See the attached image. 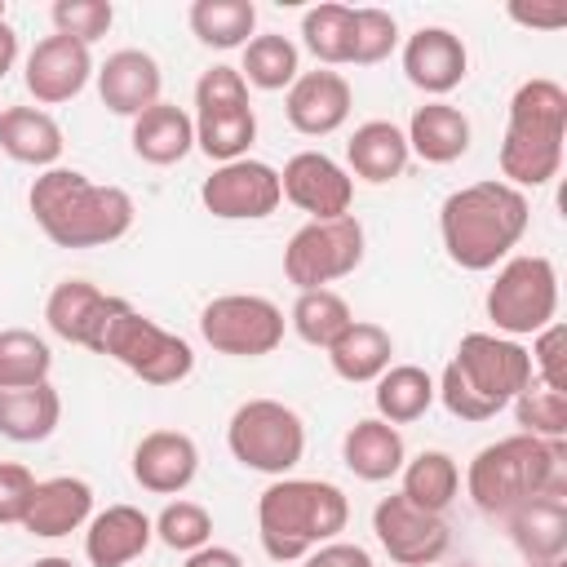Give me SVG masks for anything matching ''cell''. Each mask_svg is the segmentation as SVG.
<instances>
[{
    "mask_svg": "<svg viewBox=\"0 0 567 567\" xmlns=\"http://www.w3.org/2000/svg\"><path fill=\"white\" fill-rule=\"evenodd\" d=\"M35 226L58 248H102L128 235L133 195L120 186L89 182L80 168H44L27 190Z\"/></svg>",
    "mask_w": 567,
    "mask_h": 567,
    "instance_id": "cell-1",
    "label": "cell"
},
{
    "mask_svg": "<svg viewBox=\"0 0 567 567\" xmlns=\"http://www.w3.org/2000/svg\"><path fill=\"white\" fill-rule=\"evenodd\" d=\"M527 221H532L527 195L496 177L452 190L439 208L443 248L461 270H492L496 261H505L509 248L527 235Z\"/></svg>",
    "mask_w": 567,
    "mask_h": 567,
    "instance_id": "cell-2",
    "label": "cell"
},
{
    "mask_svg": "<svg viewBox=\"0 0 567 567\" xmlns=\"http://www.w3.org/2000/svg\"><path fill=\"white\" fill-rule=\"evenodd\" d=\"M346 523L350 501L323 478H275L257 501V536L275 563H301L310 549L337 540Z\"/></svg>",
    "mask_w": 567,
    "mask_h": 567,
    "instance_id": "cell-3",
    "label": "cell"
},
{
    "mask_svg": "<svg viewBox=\"0 0 567 567\" xmlns=\"http://www.w3.org/2000/svg\"><path fill=\"white\" fill-rule=\"evenodd\" d=\"M532 381V359L518 341L496 332H465L447 359L434 394L461 421H492Z\"/></svg>",
    "mask_w": 567,
    "mask_h": 567,
    "instance_id": "cell-4",
    "label": "cell"
},
{
    "mask_svg": "<svg viewBox=\"0 0 567 567\" xmlns=\"http://www.w3.org/2000/svg\"><path fill=\"white\" fill-rule=\"evenodd\" d=\"M563 142H567V89L558 80H523L509 97L505 137L496 151L501 177L509 186H545L563 168Z\"/></svg>",
    "mask_w": 567,
    "mask_h": 567,
    "instance_id": "cell-5",
    "label": "cell"
},
{
    "mask_svg": "<svg viewBox=\"0 0 567 567\" xmlns=\"http://www.w3.org/2000/svg\"><path fill=\"white\" fill-rule=\"evenodd\" d=\"M567 447L563 439H532V434H509L487 443L470 470H465V492L483 514L505 518L514 505L540 496V492H567L563 474Z\"/></svg>",
    "mask_w": 567,
    "mask_h": 567,
    "instance_id": "cell-6",
    "label": "cell"
},
{
    "mask_svg": "<svg viewBox=\"0 0 567 567\" xmlns=\"http://www.w3.org/2000/svg\"><path fill=\"white\" fill-rule=\"evenodd\" d=\"M195 146L217 159H244L257 142V111L248 102V84L239 66H208L195 84Z\"/></svg>",
    "mask_w": 567,
    "mask_h": 567,
    "instance_id": "cell-7",
    "label": "cell"
},
{
    "mask_svg": "<svg viewBox=\"0 0 567 567\" xmlns=\"http://www.w3.org/2000/svg\"><path fill=\"white\" fill-rule=\"evenodd\" d=\"M483 306H487V319L496 323V337H509V341L514 337H536L558 315V270H554V261L540 257V252L509 257L496 270Z\"/></svg>",
    "mask_w": 567,
    "mask_h": 567,
    "instance_id": "cell-8",
    "label": "cell"
},
{
    "mask_svg": "<svg viewBox=\"0 0 567 567\" xmlns=\"http://www.w3.org/2000/svg\"><path fill=\"white\" fill-rule=\"evenodd\" d=\"M226 447L244 470L284 478L306 452V425L279 399H248L230 412Z\"/></svg>",
    "mask_w": 567,
    "mask_h": 567,
    "instance_id": "cell-9",
    "label": "cell"
},
{
    "mask_svg": "<svg viewBox=\"0 0 567 567\" xmlns=\"http://www.w3.org/2000/svg\"><path fill=\"white\" fill-rule=\"evenodd\" d=\"M102 354L115 359L120 368H128L133 377H142L146 385H177L190 377L195 368V350L190 341H182L177 332L159 328L155 319H146L142 310L124 306L115 315V323L102 337Z\"/></svg>",
    "mask_w": 567,
    "mask_h": 567,
    "instance_id": "cell-10",
    "label": "cell"
},
{
    "mask_svg": "<svg viewBox=\"0 0 567 567\" xmlns=\"http://www.w3.org/2000/svg\"><path fill=\"white\" fill-rule=\"evenodd\" d=\"M284 328H288L284 310L257 292H226L199 310V337L217 354H230V359L275 354L284 341Z\"/></svg>",
    "mask_w": 567,
    "mask_h": 567,
    "instance_id": "cell-11",
    "label": "cell"
},
{
    "mask_svg": "<svg viewBox=\"0 0 567 567\" xmlns=\"http://www.w3.org/2000/svg\"><path fill=\"white\" fill-rule=\"evenodd\" d=\"M359 261H363V226L350 213L328 221H306L284 248V275L297 292L328 288L332 279L354 275Z\"/></svg>",
    "mask_w": 567,
    "mask_h": 567,
    "instance_id": "cell-12",
    "label": "cell"
},
{
    "mask_svg": "<svg viewBox=\"0 0 567 567\" xmlns=\"http://www.w3.org/2000/svg\"><path fill=\"white\" fill-rule=\"evenodd\" d=\"M372 532L381 540V549L390 554V563L399 567H430L447 554L452 545V527L443 514H425L416 509L403 492H390L377 501L372 509Z\"/></svg>",
    "mask_w": 567,
    "mask_h": 567,
    "instance_id": "cell-13",
    "label": "cell"
},
{
    "mask_svg": "<svg viewBox=\"0 0 567 567\" xmlns=\"http://www.w3.org/2000/svg\"><path fill=\"white\" fill-rule=\"evenodd\" d=\"M199 199L213 217L221 221H257V217H270L284 199L279 190V168H270L266 159H230V164H217L213 177H204L199 186Z\"/></svg>",
    "mask_w": 567,
    "mask_h": 567,
    "instance_id": "cell-14",
    "label": "cell"
},
{
    "mask_svg": "<svg viewBox=\"0 0 567 567\" xmlns=\"http://www.w3.org/2000/svg\"><path fill=\"white\" fill-rule=\"evenodd\" d=\"M124 306H128L124 297H111L89 279H62L44 301V319L62 341L102 354V337Z\"/></svg>",
    "mask_w": 567,
    "mask_h": 567,
    "instance_id": "cell-15",
    "label": "cell"
},
{
    "mask_svg": "<svg viewBox=\"0 0 567 567\" xmlns=\"http://www.w3.org/2000/svg\"><path fill=\"white\" fill-rule=\"evenodd\" d=\"M279 190L288 204H297L301 213H310V221H328V217H346L350 199H354V182L350 173L323 155V151H297L284 173H279Z\"/></svg>",
    "mask_w": 567,
    "mask_h": 567,
    "instance_id": "cell-16",
    "label": "cell"
},
{
    "mask_svg": "<svg viewBox=\"0 0 567 567\" xmlns=\"http://www.w3.org/2000/svg\"><path fill=\"white\" fill-rule=\"evenodd\" d=\"M93 75V53L89 44L71 40V35H44L35 40V49L27 53V66H22V80H27V93L40 102V106H58V102H71Z\"/></svg>",
    "mask_w": 567,
    "mask_h": 567,
    "instance_id": "cell-17",
    "label": "cell"
},
{
    "mask_svg": "<svg viewBox=\"0 0 567 567\" xmlns=\"http://www.w3.org/2000/svg\"><path fill=\"white\" fill-rule=\"evenodd\" d=\"M350 106H354V93H350V80L341 71H301L292 84H288V97H284V115L297 133L306 137H328L337 133L346 120H350Z\"/></svg>",
    "mask_w": 567,
    "mask_h": 567,
    "instance_id": "cell-18",
    "label": "cell"
},
{
    "mask_svg": "<svg viewBox=\"0 0 567 567\" xmlns=\"http://www.w3.org/2000/svg\"><path fill=\"white\" fill-rule=\"evenodd\" d=\"M465 71H470V53H465L456 31L421 27V31L408 35V44H403V75L421 93L443 97V93H452L465 80Z\"/></svg>",
    "mask_w": 567,
    "mask_h": 567,
    "instance_id": "cell-19",
    "label": "cell"
},
{
    "mask_svg": "<svg viewBox=\"0 0 567 567\" xmlns=\"http://www.w3.org/2000/svg\"><path fill=\"white\" fill-rule=\"evenodd\" d=\"M199 474V447L182 430H151L133 447V478L155 496H177Z\"/></svg>",
    "mask_w": 567,
    "mask_h": 567,
    "instance_id": "cell-20",
    "label": "cell"
},
{
    "mask_svg": "<svg viewBox=\"0 0 567 567\" xmlns=\"http://www.w3.org/2000/svg\"><path fill=\"white\" fill-rule=\"evenodd\" d=\"M93 75H97L102 106L115 111V115H128V120H137L146 106H155L159 89H164L159 62L146 49H115Z\"/></svg>",
    "mask_w": 567,
    "mask_h": 567,
    "instance_id": "cell-21",
    "label": "cell"
},
{
    "mask_svg": "<svg viewBox=\"0 0 567 567\" xmlns=\"http://www.w3.org/2000/svg\"><path fill=\"white\" fill-rule=\"evenodd\" d=\"M89 518H93V487H89L84 478L58 474V478H40V483H35L31 505H27V514H22V527H27L31 536L58 540V536L80 532Z\"/></svg>",
    "mask_w": 567,
    "mask_h": 567,
    "instance_id": "cell-22",
    "label": "cell"
},
{
    "mask_svg": "<svg viewBox=\"0 0 567 567\" xmlns=\"http://www.w3.org/2000/svg\"><path fill=\"white\" fill-rule=\"evenodd\" d=\"M151 536H155V523L137 505H106L102 514L89 518L84 558L93 567H124V563L146 554Z\"/></svg>",
    "mask_w": 567,
    "mask_h": 567,
    "instance_id": "cell-23",
    "label": "cell"
},
{
    "mask_svg": "<svg viewBox=\"0 0 567 567\" xmlns=\"http://www.w3.org/2000/svg\"><path fill=\"white\" fill-rule=\"evenodd\" d=\"M514 545L532 563H554L567 549V492H540L505 514Z\"/></svg>",
    "mask_w": 567,
    "mask_h": 567,
    "instance_id": "cell-24",
    "label": "cell"
},
{
    "mask_svg": "<svg viewBox=\"0 0 567 567\" xmlns=\"http://www.w3.org/2000/svg\"><path fill=\"white\" fill-rule=\"evenodd\" d=\"M341 461H346V470H350L354 478H363V483H385V478H394V474L403 470L408 447H403L399 425H390V421H381V416H363V421H354V425L346 430V439H341Z\"/></svg>",
    "mask_w": 567,
    "mask_h": 567,
    "instance_id": "cell-25",
    "label": "cell"
},
{
    "mask_svg": "<svg viewBox=\"0 0 567 567\" xmlns=\"http://www.w3.org/2000/svg\"><path fill=\"white\" fill-rule=\"evenodd\" d=\"M128 142H133V155L137 159H146L155 168H168V164H177V159L190 155V146H195V120L182 106H173V102L159 97L155 106H146L133 120Z\"/></svg>",
    "mask_w": 567,
    "mask_h": 567,
    "instance_id": "cell-26",
    "label": "cell"
},
{
    "mask_svg": "<svg viewBox=\"0 0 567 567\" xmlns=\"http://www.w3.org/2000/svg\"><path fill=\"white\" fill-rule=\"evenodd\" d=\"M62 128L49 111L40 106H4L0 111V151L18 164H31V168H58V155H62Z\"/></svg>",
    "mask_w": 567,
    "mask_h": 567,
    "instance_id": "cell-27",
    "label": "cell"
},
{
    "mask_svg": "<svg viewBox=\"0 0 567 567\" xmlns=\"http://www.w3.org/2000/svg\"><path fill=\"white\" fill-rule=\"evenodd\" d=\"M403 137H408V151L416 159H425V164H452V159H461L470 151V120L452 102L434 97V102H425V106L412 111Z\"/></svg>",
    "mask_w": 567,
    "mask_h": 567,
    "instance_id": "cell-28",
    "label": "cell"
},
{
    "mask_svg": "<svg viewBox=\"0 0 567 567\" xmlns=\"http://www.w3.org/2000/svg\"><path fill=\"white\" fill-rule=\"evenodd\" d=\"M346 159H350V173H354V177H363V182H372V186H385V182L403 177L412 151H408V137H403L399 124H390V120H368V124H359V128L350 133Z\"/></svg>",
    "mask_w": 567,
    "mask_h": 567,
    "instance_id": "cell-29",
    "label": "cell"
},
{
    "mask_svg": "<svg viewBox=\"0 0 567 567\" xmlns=\"http://www.w3.org/2000/svg\"><path fill=\"white\" fill-rule=\"evenodd\" d=\"M62 399L49 381L40 385H0V434L13 443H40L58 430Z\"/></svg>",
    "mask_w": 567,
    "mask_h": 567,
    "instance_id": "cell-30",
    "label": "cell"
},
{
    "mask_svg": "<svg viewBox=\"0 0 567 567\" xmlns=\"http://www.w3.org/2000/svg\"><path fill=\"white\" fill-rule=\"evenodd\" d=\"M390 354H394V337L372 323V319H354L332 346H328V363L341 381L359 385V381H377L385 368H390Z\"/></svg>",
    "mask_w": 567,
    "mask_h": 567,
    "instance_id": "cell-31",
    "label": "cell"
},
{
    "mask_svg": "<svg viewBox=\"0 0 567 567\" xmlns=\"http://www.w3.org/2000/svg\"><path fill=\"white\" fill-rule=\"evenodd\" d=\"M434 377L416 363H394L377 377V390H372V403H377V416L390 421V425H408V421H421L434 403Z\"/></svg>",
    "mask_w": 567,
    "mask_h": 567,
    "instance_id": "cell-32",
    "label": "cell"
},
{
    "mask_svg": "<svg viewBox=\"0 0 567 567\" xmlns=\"http://www.w3.org/2000/svg\"><path fill=\"white\" fill-rule=\"evenodd\" d=\"M403 496L416 505V509H425V514H443L452 501H456V492H461V470H456V461L447 456V452H439V447H430V452H416L412 461H403Z\"/></svg>",
    "mask_w": 567,
    "mask_h": 567,
    "instance_id": "cell-33",
    "label": "cell"
},
{
    "mask_svg": "<svg viewBox=\"0 0 567 567\" xmlns=\"http://www.w3.org/2000/svg\"><path fill=\"white\" fill-rule=\"evenodd\" d=\"M190 31L208 49H244L257 27L252 0H195L190 4Z\"/></svg>",
    "mask_w": 567,
    "mask_h": 567,
    "instance_id": "cell-34",
    "label": "cell"
},
{
    "mask_svg": "<svg viewBox=\"0 0 567 567\" xmlns=\"http://www.w3.org/2000/svg\"><path fill=\"white\" fill-rule=\"evenodd\" d=\"M288 323H292V332L306 346L328 350L354 323V315H350V306H346L341 292H332V288H306V292H297V301L288 310Z\"/></svg>",
    "mask_w": 567,
    "mask_h": 567,
    "instance_id": "cell-35",
    "label": "cell"
},
{
    "mask_svg": "<svg viewBox=\"0 0 567 567\" xmlns=\"http://www.w3.org/2000/svg\"><path fill=\"white\" fill-rule=\"evenodd\" d=\"M239 75H244V84L266 89V93L288 89V84L301 75V66H297V44H292L288 35H279V31L252 35V40L244 44V66H239Z\"/></svg>",
    "mask_w": 567,
    "mask_h": 567,
    "instance_id": "cell-36",
    "label": "cell"
},
{
    "mask_svg": "<svg viewBox=\"0 0 567 567\" xmlns=\"http://www.w3.org/2000/svg\"><path fill=\"white\" fill-rule=\"evenodd\" d=\"M53 350L31 328H0V385H40L49 381Z\"/></svg>",
    "mask_w": 567,
    "mask_h": 567,
    "instance_id": "cell-37",
    "label": "cell"
},
{
    "mask_svg": "<svg viewBox=\"0 0 567 567\" xmlns=\"http://www.w3.org/2000/svg\"><path fill=\"white\" fill-rule=\"evenodd\" d=\"M350 4H315L301 18V40L323 66H346L350 62Z\"/></svg>",
    "mask_w": 567,
    "mask_h": 567,
    "instance_id": "cell-38",
    "label": "cell"
},
{
    "mask_svg": "<svg viewBox=\"0 0 567 567\" xmlns=\"http://www.w3.org/2000/svg\"><path fill=\"white\" fill-rule=\"evenodd\" d=\"M514 416H518V434L532 439H563L567 434V390H549L536 377L514 394Z\"/></svg>",
    "mask_w": 567,
    "mask_h": 567,
    "instance_id": "cell-39",
    "label": "cell"
},
{
    "mask_svg": "<svg viewBox=\"0 0 567 567\" xmlns=\"http://www.w3.org/2000/svg\"><path fill=\"white\" fill-rule=\"evenodd\" d=\"M394 44H399V22H394V13H385V9H354V18H350V62L354 66H377V62H385L390 53H394Z\"/></svg>",
    "mask_w": 567,
    "mask_h": 567,
    "instance_id": "cell-40",
    "label": "cell"
},
{
    "mask_svg": "<svg viewBox=\"0 0 567 567\" xmlns=\"http://www.w3.org/2000/svg\"><path fill=\"white\" fill-rule=\"evenodd\" d=\"M155 536L177 554H195L213 540V514L195 501H168L155 518Z\"/></svg>",
    "mask_w": 567,
    "mask_h": 567,
    "instance_id": "cell-41",
    "label": "cell"
},
{
    "mask_svg": "<svg viewBox=\"0 0 567 567\" xmlns=\"http://www.w3.org/2000/svg\"><path fill=\"white\" fill-rule=\"evenodd\" d=\"M49 13H53V31L58 35H71L80 44L102 40L111 31V22H115L111 0H58Z\"/></svg>",
    "mask_w": 567,
    "mask_h": 567,
    "instance_id": "cell-42",
    "label": "cell"
},
{
    "mask_svg": "<svg viewBox=\"0 0 567 567\" xmlns=\"http://www.w3.org/2000/svg\"><path fill=\"white\" fill-rule=\"evenodd\" d=\"M563 346H567V332H563V323L554 319L549 328H540V332L532 337V350H527V359H532V377H536L540 385H549V390H567Z\"/></svg>",
    "mask_w": 567,
    "mask_h": 567,
    "instance_id": "cell-43",
    "label": "cell"
},
{
    "mask_svg": "<svg viewBox=\"0 0 567 567\" xmlns=\"http://www.w3.org/2000/svg\"><path fill=\"white\" fill-rule=\"evenodd\" d=\"M31 492H35V474L18 461H0V527H9V523L22 527Z\"/></svg>",
    "mask_w": 567,
    "mask_h": 567,
    "instance_id": "cell-44",
    "label": "cell"
},
{
    "mask_svg": "<svg viewBox=\"0 0 567 567\" xmlns=\"http://www.w3.org/2000/svg\"><path fill=\"white\" fill-rule=\"evenodd\" d=\"M301 567H372V554L350 540H328L301 558Z\"/></svg>",
    "mask_w": 567,
    "mask_h": 567,
    "instance_id": "cell-45",
    "label": "cell"
},
{
    "mask_svg": "<svg viewBox=\"0 0 567 567\" xmlns=\"http://www.w3.org/2000/svg\"><path fill=\"white\" fill-rule=\"evenodd\" d=\"M509 18L514 22H523V27H540V31H558V27H567V4H509Z\"/></svg>",
    "mask_w": 567,
    "mask_h": 567,
    "instance_id": "cell-46",
    "label": "cell"
},
{
    "mask_svg": "<svg viewBox=\"0 0 567 567\" xmlns=\"http://www.w3.org/2000/svg\"><path fill=\"white\" fill-rule=\"evenodd\" d=\"M186 567H244V558L226 545H204V549L186 554Z\"/></svg>",
    "mask_w": 567,
    "mask_h": 567,
    "instance_id": "cell-47",
    "label": "cell"
},
{
    "mask_svg": "<svg viewBox=\"0 0 567 567\" xmlns=\"http://www.w3.org/2000/svg\"><path fill=\"white\" fill-rule=\"evenodd\" d=\"M13 62H18V31L4 22V4H0V80L13 71Z\"/></svg>",
    "mask_w": 567,
    "mask_h": 567,
    "instance_id": "cell-48",
    "label": "cell"
},
{
    "mask_svg": "<svg viewBox=\"0 0 567 567\" xmlns=\"http://www.w3.org/2000/svg\"><path fill=\"white\" fill-rule=\"evenodd\" d=\"M31 567H75L71 558H58V554H49V558H35Z\"/></svg>",
    "mask_w": 567,
    "mask_h": 567,
    "instance_id": "cell-49",
    "label": "cell"
},
{
    "mask_svg": "<svg viewBox=\"0 0 567 567\" xmlns=\"http://www.w3.org/2000/svg\"><path fill=\"white\" fill-rule=\"evenodd\" d=\"M536 567H563V558H554V563H536Z\"/></svg>",
    "mask_w": 567,
    "mask_h": 567,
    "instance_id": "cell-50",
    "label": "cell"
}]
</instances>
